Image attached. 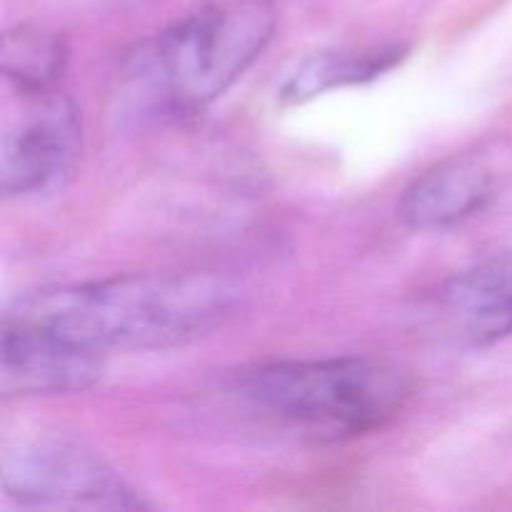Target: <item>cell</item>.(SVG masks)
<instances>
[{
	"mask_svg": "<svg viewBox=\"0 0 512 512\" xmlns=\"http://www.w3.org/2000/svg\"><path fill=\"white\" fill-rule=\"evenodd\" d=\"M235 303L238 288L218 275H123L25 295L5 315L108 353L185 343L223 323Z\"/></svg>",
	"mask_w": 512,
	"mask_h": 512,
	"instance_id": "obj_1",
	"label": "cell"
},
{
	"mask_svg": "<svg viewBox=\"0 0 512 512\" xmlns=\"http://www.w3.org/2000/svg\"><path fill=\"white\" fill-rule=\"evenodd\" d=\"M405 48L383 45L363 50H325L305 58L290 78L280 85V100L285 105H298L313 100L328 90L345 85L368 83L403 60Z\"/></svg>",
	"mask_w": 512,
	"mask_h": 512,
	"instance_id": "obj_9",
	"label": "cell"
},
{
	"mask_svg": "<svg viewBox=\"0 0 512 512\" xmlns=\"http://www.w3.org/2000/svg\"><path fill=\"white\" fill-rule=\"evenodd\" d=\"M273 33L265 0L205 5L125 55L120 105L140 118L198 113L255 63Z\"/></svg>",
	"mask_w": 512,
	"mask_h": 512,
	"instance_id": "obj_2",
	"label": "cell"
},
{
	"mask_svg": "<svg viewBox=\"0 0 512 512\" xmlns=\"http://www.w3.org/2000/svg\"><path fill=\"white\" fill-rule=\"evenodd\" d=\"M440 308L470 345L512 333V258H495L453 275L440 288Z\"/></svg>",
	"mask_w": 512,
	"mask_h": 512,
	"instance_id": "obj_8",
	"label": "cell"
},
{
	"mask_svg": "<svg viewBox=\"0 0 512 512\" xmlns=\"http://www.w3.org/2000/svg\"><path fill=\"white\" fill-rule=\"evenodd\" d=\"M3 490L10 500L30 508H145L100 455L63 438L28 440L8 450Z\"/></svg>",
	"mask_w": 512,
	"mask_h": 512,
	"instance_id": "obj_4",
	"label": "cell"
},
{
	"mask_svg": "<svg viewBox=\"0 0 512 512\" xmlns=\"http://www.w3.org/2000/svg\"><path fill=\"white\" fill-rule=\"evenodd\" d=\"M20 95H30V105L8 125L0 148V180L8 198L50 193L63 185L83 148L73 100L53 90Z\"/></svg>",
	"mask_w": 512,
	"mask_h": 512,
	"instance_id": "obj_5",
	"label": "cell"
},
{
	"mask_svg": "<svg viewBox=\"0 0 512 512\" xmlns=\"http://www.w3.org/2000/svg\"><path fill=\"white\" fill-rule=\"evenodd\" d=\"M100 375L103 353L5 315L0 348V388L5 395L78 393L98 383Z\"/></svg>",
	"mask_w": 512,
	"mask_h": 512,
	"instance_id": "obj_6",
	"label": "cell"
},
{
	"mask_svg": "<svg viewBox=\"0 0 512 512\" xmlns=\"http://www.w3.org/2000/svg\"><path fill=\"white\" fill-rule=\"evenodd\" d=\"M65 60L68 45L63 35L38 25H18L0 43V70L20 93L53 90L55 80L63 75Z\"/></svg>",
	"mask_w": 512,
	"mask_h": 512,
	"instance_id": "obj_10",
	"label": "cell"
},
{
	"mask_svg": "<svg viewBox=\"0 0 512 512\" xmlns=\"http://www.w3.org/2000/svg\"><path fill=\"white\" fill-rule=\"evenodd\" d=\"M410 390L408 370L375 355L285 360L235 375V393L255 410L330 438L383 428Z\"/></svg>",
	"mask_w": 512,
	"mask_h": 512,
	"instance_id": "obj_3",
	"label": "cell"
},
{
	"mask_svg": "<svg viewBox=\"0 0 512 512\" xmlns=\"http://www.w3.org/2000/svg\"><path fill=\"white\" fill-rule=\"evenodd\" d=\"M493 173L473 155L450 158L415 178L400 198L398 213L410 228L443 230L485 208Z\"/></svg>",
	"mask_w": 512,
	"mask_h": 512,
	"instance_id": "obj_7",
	"label": "cell"
}]
</instances>
